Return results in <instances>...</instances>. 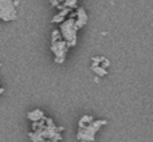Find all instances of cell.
Returning a JSON list of instances; mask_svg holds the SVG:
<instances>
[{
  "mask_svg": "<svg viewBox=\"0 0 153 142\" xmlns=\"http://www.w3.org/2000/svg\"><path fill=\"white\" fill-rule=\"evenodd\" d=\"M61 30V35L62 39L66 40L67 47H75L76 46V34H78V28L75 27V18H70L67 20H63L59 27Z\"/></svg>",
  "mask_w": 153,
  "mask_h": 142,
  "instance_id": "obj_1",
  "label": "cell"
},
{
  "mask_svg": "<svg viewBox=\"0 0 153 142\" xmlns=\"http://www.w3.org/2000/svg\"><path fill=\"white\" fill-rule=\"evenodd\" d=\"M18 0H0V19L4 21H12L18 18L16 13Z\"/></svg>",
  "mask_w": 153,
  "mask_h": 142,
  "instance_id": "obj_2",
  "label": "cell"
},
{
  "mask_svg": "<svg viewBox=\"0 0 153 142\" xmlns=\"http://www.w3.org/2000/svg\"><path fill=\"white\" fill-rule=\"evenodd\" d=\"M51 51L54 53V55H55V62L56 63H63L65 59H66V54L67 51H69V47H67V43L66 40L63 39H59L56 40V42H53L51 43Z\"/></svg>",
  "mask_w": 153,
  "mask_h": 142,
  "instance_id": "obj_3",
  "label": "cell"
},
{
  "mask_svg": "<svg viewBox=\"0 0 153 142\" xmlns=\"http://www.w3.org/2000/svg\"><path fill=\"white\" fill-rule=\"evenodd\" d=\"M75 27L78 30H81L82 27H85L87 24V21H89V16H87L86 11H85V8L79 7L76 8V12H75Z\"/></svg>",
  "mask_w": 153,
  "mask_h": 142,
  "instance_id": "obj_4",
  "label": "cell"
},
{
  "mask_svg": "<svg viewBox=\"0 0 153 142\" xmlns=\"http://www.w3.org/2000/svg\"><path fill=\"white\" fill-rule=\"evenodd\" d=\"M27 118L32 122H36V121H40V119L45 118V113H43L42 110H39V109H36V110H34V111L27 113Z\"/></svg>",
  "mask_w": 153,
  "mask_h": 142,
  "instance_id": "obj_5",
  "label": "cell"
},
{
  "mask_svg": "<svg viewBox=\"0 0 153 142\" xmlns=\"http://www.w3.org/2000/svg\"><path fill=\"white\" fill-rule=\"evenodd\" d=\"M76 140H79V141H85V142H94V141H95V135L87 134V133H85L82 129H79L78 134H76Z\"/></svg>",
  "mask_w": 153,
  "mask_h": 142,
  "instance_id": "obj_6",
  "label": "cell"
},
{
  "mask_svg": "<svg viewBox=\"0 0 153 142\" xmlns=\"http://www.w3.org/2000/svg\"><path fill=\"white\" fill-rule=\"evenodd\" d=\"M91 71L95 72L98 76H105L108 75V71H106L105 67H102L101 64H95V66H91Z\"/></svg>",
  "mask_w": 153,
  "mask_h": 142,
  "instance_id": "obj_7",
  "label": "cell"
},
{
  "mask_svg": "<svg viewBox=\"0 0 153 142\" xmlns=\"http://www.w3.org/2000/svg\"><path fill=\"white\" fill-rule=\"evenodd\" d=\"M28 137H30V140H31L32 142H45L46 141V138H43L42 135L38 134V133H35V132L28 133Z\"/></svg>",
  "mask_w": 153,
  "mask_h": 142,
  "instance_id": "obj_8",
  "label": "cell"
},
{
  "mask_svg": "<svg viewBox=\"0 0 153 142\" xmlns=\"http://www.w3.org/2000/svg\"><path fill=\"white\" fill-rule=\"evenodd\" d=\"M62 39V35H61V31L59 30H54L53 34H51V43L53 42H56V40Z\"/></svg>",
  "mask_w": 153,
  "mask_h": 142,
  "instance_id": "obj_9",
  "label": "cell"
},
{
  "mask_svg": "<svg viewBox=\"0 0 153 142\" xmlns=\"http://www.w3.org/2000/svg\"><path fill=\"white\" fill-rule=\"evenodd\" d=\"M79 121H82V122H83V124L89 125V124H91V122L94 121V118H93L91 115H83L81 119H79Z\"/></svg>",
  "mask_w": 153,
  "mask_h": 142,
  "instance_id": "obj_10",
  "label": "cell"
},
{
  "mask_svg": "<svg viewBox=\"0 0 153 142\" xmlns=\"http://www.w3.org/2000/svg\"><path fill=\"white\" fill-rule=\"evenodd\" d=\"M65 20V16H62V15H55L53 19H51V23H62V21Z\"/></svg>",
  "mask_w": 153,
  "mask_h": 142,
  "instance_id": "obj_11",
  "label": "cell"
},
{
  "mask_svg": "<svg viewBox=\"0 0 153 142\" xmlns=\"http://www.w3.org/2000/svg\"><path fill=\"white\" fill-rule=\"evenodd\" d=\"M109 64H110V62H109L106 58L103 59L102 62H101V66H102V67H105V69H108V67H109Z\"/></svg>",
  "mask_w": 153,
  "mask_h": 142,
  "instance_id": "obj_12",
  "label": "cell"
},
{
  "mask_svg": "<svg viewBox=\"0 0 153 142\" xmlns=\"http://www.w3.org/2000/svg\"><path fill=\"white\" fill-rule=\"evenodd\" d=\"M3 91H4V89H0V95L3 94Z\"/></svg>",
  "mask_w": 153,
  "mask_h": 142,
  "instance_id": "obj_13",
  "label": "cell"
}]
</instances>
